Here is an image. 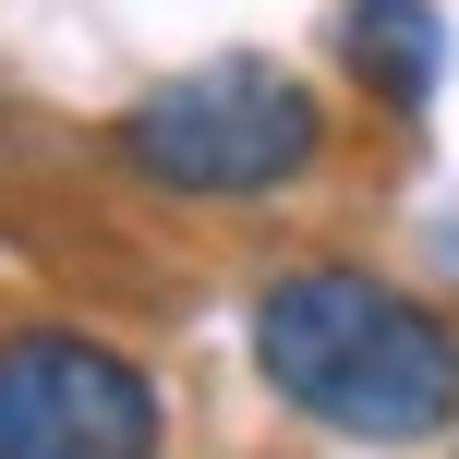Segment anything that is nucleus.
<instances>
[{
  "label": "nucleus",
  "instance_id": "1",
  "mask_svg": "<svg viewBox=\"0 0 459 459\" xmlns=\"http://www.w3.org/2000/svg\"><path fill=\"white\" fill-rule=\"evenodd\" d=\"M254 363L302 423L351 447H411L459 411V339L447 315H423L411 290L363 266H290L254 302Z\"/></svg>",
  "mask_w": 459,
  "mask_h": 459
},
{
  "label": "nucleus",
  "instance_id": "2",
  "mask_svg": "<svg viewBox=\"0 0 459 459\" xmlns=\"http://www.w3.org/2000/svg\"><path fill=\"white\" fill-rule=\"evenodd\" d=\"M315 145H326V109L278 61H194V73H169V85H145L121 109V158L158 194H206V206L302 182Z\"/></svg>",
  "mask_w": 459,
  "mask_h": 459
},
{
  "label": "nucleus",
  "instance_id": "3",
  "mask_svg": "<svg viewBox=\"0 0 459 459\" xmlns=\"http://www.w3.org/2000/svg\"><path fill=\"white\" fill-rule=\"evenodd\" d=\"M0 459H158V387L85 326L0 339Z\"/></svg>",
  "mask_w": 459,
  "mask_h": 459
},
{
  "label": "nucleus",
  "instance_id": "4",
  "mask_svg": "<svg viewBox=\"0 0 459 459\" xmlns=\"http://www.w3.org/2000/svg\"><path fill=\"white\" fill-rule=\"evenodd\" d=\"M339 48H351V73H363L387 109H436V85H447L436 0H351V13H339Z\"/></svg>",
  "mask_w": 459,
  "mask_h": 459
}]
</instances>
